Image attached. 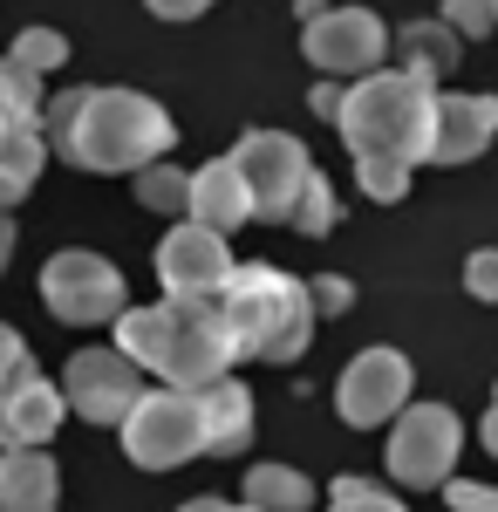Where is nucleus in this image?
<instances>
[{
	"instance_id": "obj_1",
	"label": "nucleus",
	"mask_w": 498,
	"mask_h": 512,
	"mask_svg": "<svg viewBox=\"0 0 498 512\" xmlns=\"http://www.w3.org/2000/svg\"><path fill=\"white\" fill-rule=\"evenodd\" d=\"M41 144L82 171H137L178 144L164 103L144 89H69L35 110Z\"/></svg>"
},
{
	"instance_id": "obj_2",
	"label": "nucleus",
	"mask_w": 498,
	"mask_h": 512,
	"mask_svg": "<svg viewBox=\"0 0 498 512\" xmlns=\"http://www.w3.org/2000/svg\"><path fill=\"white\" fill-rule=\"evenodd\" d=\"M116 349L137 369L164 376L171 390H205L232 369V328L219 315V294H171L157 308H116Z\"/></svg>"
},
{
	"instance_id": "obj_3",
	"label": "nucleus",
	"mask_w": 498,
	"mask_h": 512,
	"mask_svg": "<svg viewBox=\"0 0 498 512\" xmlns=\"http://www.w3.org/2000/svg\"><path fill=\"white\" fill-rule=\"evenodd\" d=\"M430 117H437V82L417 69H383V76H362L355 89L335 96V130L355 158L423 164L430 158Z\"/></svg>"
},
{
	"instance_id": "obj_4",
	"label": "nucleus",
	"mask_w": 498,
	"mask_h": 512,
	"mask_svg": "<svg viewBox=\"0 0 498 512\" xmlns=\"http://www.w3.org/2000/svg\"><path fill=\"white\" fill-rule=\"evenodd\" d=\"M219 315L232 328V349L239 355H267V362H294L314 335V301H307V280L280 274V267H232L219 287Z\"/></svg>"
},
{
	"instance_id": "obj_5",
	"label": "nucleus",
	"mask_w": 498,
	"mask_h": 512,
	"mask_svg": "<svg viewBox=\"0 0 498 512\" xmlns=\"http://www.w3.org/2000/svg\"><path fill=\"white\" fill-rule=\"evenodd\" d=\"M205 451V417H198V390H137V403L123 410V458L144 472H171L192 465Z\"/></svg>"
},
{
	"instance_id": "obj_6",
	"label": "nucleus",
	"mask_w": 498,
	"mask_h": 512,
	"mask_svg": "<svg viewBox=\"0 0 498 512\" xmlns=\"http://www.w3.org/2000/svg\"><path fill=\"white\" fill-rule=\"evenodd\" d=\"M232 171H239V185H246L253 219L287 226V212H294V198H301L314 158H307L301 137H287V130H246L239 151H232Z\"/></svg>"
},
{
	"instance_id": "obj_7",
	"label": "nucleus",
	"mask_w": 498,
	"mask_h": 512,
	"mask_svg": "<svg viewBox=\"0 0 498 512\" xmlns=\"http://www.w3.org/2000/svg\"><path fill=\"white\" fill-rule=\"evenodd\" d=\"M458 444H464V424L451 403H410V410H396V431H389V472L396 485H410V492H437L451 465H458Z\"/></svg>"
},
{
	"instance_id": "obj_8",
	"label": "nucleus",
	"mask_w": 498,
	"mask_h": 512,
	"mask_svg": "<svg viewBox=\"0 0 498 512\" xmlns=\"http://www.w3.org/2000/svg\"><path fill=\"white\" fill-rule=\"evenodd\" d=\"M123 274H116L103 253H82V246H69V253H55L48 267H41V301H48V315L69 321V328H96V321H116V308H123Z\"/></svg>"
},
{
	"instance_id": "obj_9",
	"label": "nucleus",
	"mask_w": 498,
	"mask_h": 512,
	"mask_svg": "<svg viewBox=\"0 0 498 512\" xmlns=\"http://www.w3.org/2000/svg\"><path fill=\"white\" fill-rule=\"evenodd\" d=\"M307 62L314 69H328V76H362V69H376L389 55V28H383V14L376 7H314L307 0Z\"/></svg>"
},
{
	"instance_id": "obj_10",
	"label": "nucleus",
	"mask_w": 498,
	"mask_h": 512,
	"mask_svg": "<svg viewBox=\"0 0 498 512\" xmlns=\"http://www.w3.org/2000/svg\"><path fill=\"white\" fill-rule=\"evenodd\" d=\"M410 403V355L403 349H362L335 383V410L355 431H376Z\"/></svg>"
},
{
	"instance_id": "obj_11",
	"label": "nucleus",
	"mask_w": 498,
	"mask_h": 512,
	"mask_svg": "<svg viewBox=\"0 0 498 512\" xmlns=\"http://www.w3.org/2000/svg\"><path fill=\"white\" fill-rule=\"evenodd\" d=\"M62 403L89 424H123V410L137 403V362L123 349H76L62 376Z\"/></svg>"
},
{
	"instance_id": "obj_12",
	"label": "nucleus",
	"mask_w": 498,
	"mask_h": 512,
	"mask_svg": "<svg viewBox=\"0 0 498 512\" xmlns=\"http://www.w3.org/2000/svg\"><path fill=\"white\" fill-rule=\"evenodd\" d=\"M232 274V253L226 239L212 233V226H198V219H185V226H171V233L157 239V280H164V294H219Z\"/></svg>"
},
{
	"instance_id": "obj_13",
	"label": "nucleus",
	"mask_w": 498,
	"mask_h": 512,
	"mask_svg": "<svg viewBox=\"0 0 498 512\" xmlns=\"http://www.w3.org/2000/svg\"><path fill=\"white\" fill-rule=\"evenodd\" d=\"M62 390L35 376V369H21L14 383H0V451H28V444H48L55 424H62Z\"/></svg>"
},
{
	"instance_id": "obj_14",
	"label": "nucleus",
	"mask_w": 498,
	"mask_h": 512,
	"mask_svg": "<svg viewBox=\"0 0 498 512\" xmlns=\"http://www.w3.org/2000/svg\"><path fill=\"white\" fill-rule=\"evenodd\" d=\"M498 130V96H437L430 117V164H471Z\"/></svg>"
},
{
	"instance_id": "obj_15",
	"label": "nucleus",
	"mask_w": 498,
	"mask_h": 512,
	"mask_svg": "<svg viewBox=\"0 0 498 512\" xmlns=\"http://www.w3.org/2000/svg\"><path fill=\"white\" fill-rule=\"evenodd\" d=\"M185 212H192L198 226H212V233H232V226L253 219V205H246V185H239L232 158H212V164H198L192 178H185Z\"/></svg>"
},
{
	"instance_id": "obj_16",
	"label": "nucleus",
	"mask_w": 498,
	"mask_h": 512,
	"mask_svg": "<svg viewBox=\"0 0 498 512\" xmlns=\"http://www.w3.org/2000/svg\"><path fill=\"white\" fill-rule=\"evenodd\" d=\"M198 417H205V451H246V437H253V390L246 383H232V376H219V383H205L198 390Z\"/></svg>"
},
{
	"instance_id": "obj_17",
	"label": "nucleus",
	"mask_w": 498,
	"mask_h": 512,
	"mask_svg": "<svg viewBox=\"0 0 498 512\" xmlns=\"http://www.w3.org/2000/svg\"><path fill=\"white\" fill-rule=\"evenodd\" d=\"M55 492H62V472L55 458L28 444V451H0V506H35V512H55Z\"/></svg>"
},
{
	"instance_id": "obj_18",
	"label": "nucleus",
	"mask_w": 498,
	"mask_h": 512,
	"mask_svg": "<svg viewBox=\"0 0 498 512\" xmlns=\"http://www.w3.org/2000/svg\"><path fill=\"white\" fill-rule=\"evenodd\" d=\"M41 158H48V144H41L35 117H14L7 130H0V212L41 178Z\"/></svg>"
},
{
	"instance_id": "obj_19",
	"label": "nucleus",
	"mask_w": 498,
	"mask_h": 512,
	"mask_svg": "<svg viewBox=\"0 0 498 512\" xmlns=\"http://www.w3.org/2000/svg\"><path fill=\"white\" fill-rule=\"evenodd\" d=\"M246 506L253 512H314V485L294 465H253L246 472Z\"/></svg>"
},
{
	"instance_id": "obj_20",
	"label": "nucleus",
	"mask_w": 498,
	"mask_h": 512,
	"mask_svg": "<svg viewBox=\"0 0 498 512\" xmlns=\"http://www.w3.org/2000/svg\"><path fill=\"white\" fill-rule=\"evenodd\" d=\"M396 48L410 55L417 76H451V62H458V35H451L444 21H417V28H403Z\"/></svg>"
},
{
	"instance_id": "obj_21",
	"label": "nucleus",
	"mask_w": 498,
	"mask_h": 512,
	"mask_svg": "<svg viewBox=\"0 0 498 512\" xmlns=\"http://www.w3.org/2000/svg\"><path fill=\"white\" fill-rule=\"evenodd\" d=\"M185 178L192 171H178V164H137V198L151 205V212H185Z\"/></svg>"
},
{
	"instance_id": "obj_22",
	"label": "nucleus",
	"mask_w": 498,
	"mask_h": 512,
	"mask_svg": "<svg viewBox=\"0 0 498 512\" xmlns=\"http://www.w3.org/2000/svg\"><path fill=\"white\" fill-rule=\"evenodd\" d=\"M287 226H301V233H335V185L321 178V171H307L301 198H294V212H287Z\"/></svg>"
},
{
	"instance_id": "obj_23",
	"label": "nucleus",
	"mask_w": 498,
	"mask_h": 512,
	"mask_svg": "<svg viewBox=\"0 0 498 512\" xmlns=\"http://www.w3.org/2000/svg\"><path fill=\"white\" fill-rule=\"evenodd\" d=\"M7 62L28 69V76H48V69L69 62V41L55 35V28H28V35H14V55H7Z\"/></svg>"
},
{
	"instance_id": "obj_24",
	"label": "nucleus",
	"mask_w": 498,
	"mask_h": 512,
	"mask_svg": "<svg viewBox=\"0 0 498 512\" xmlns=\"http://www.w3.org/2000/svg\"><path fill=\"white\" fill-rule=\"evenodd\" d=\"M328 512H410L396 492H383L376 478H335V492H328Z\"/></svg>"
},
{
	"instance_id": "obj_25",
	"label": "nucleus",
	"mask_w": 498,
	"mask_h": 512,
	"mask_svg": "<svg viewBox=\"0 0 498 512\" xmlns=\"http://www.w3.org/2000/svg\"><path fill=\"white\" fill-rule=\"evenodd\" d=\"M355 185L376 198V205H396V198L410 192V164H396V158H355Z\"/></svg>"
},
{
	"instance_id": "obj_26",
	"label": "nucleus",
	"mask_w": 498,
	"mask_h": 512,
	"mask_svg": "<svg viewBox=\"0 0 498 512\" xmlns=\"http://www.w3.org/2000/svg\"><path fill=\"white\" fill-rule=\"evenodd\" d=\"M35 110H41V76L0 62V130H7L14 117H35Z\"/></svg>"
},
{
	"instance_id": "obj_27",
	"label": "nucleus",
	"mask_w": 498,
	"mask_h": 512,
	"mask_svg": "<svg viewBox=\"0 0 498 512\" xmlns=\"http://www.w3.org/2000/svg\"><path fill=\"white\" fill-rule=\"evenodd\" d=\"M437 21H444L451 35H492V7H485V0H451Z\"/></svg>"
},
{
	"instance_id": "obj_28",
	"label": "nucleus",
	"mask_w": 498,
	"mask_h": 512,
	"mask_svg": "<svg viewBox=\"0 0 498 512\" xmlns=\"http://www.w3.org/2000/svg\"><path fill=\"white\" fill-rule=\"evenodd\" d=\"M464 287H471L478 301H498V246H478V253L464 260Z\"/></svg>"
},
{
	"instance_id": "obj_29",
	"label": "nucleus",
	"mask_w": 498,
	"mask_h": 512,
	"mask_svg": "<svg viewBox=\"0 0 498 512\" xmlns=\"http://www.w3.org/2000/svg\"><path fill=\"white\" fill-rule=\"evenodd\" d=\"M307 301H314L321 315H342L348 301H355V287H348L342 274H321V280H307Z\"/></svg>"
},
{
	"instance_id": "obj_30",
	"label": "nucleus",
	"mask_w": 498,
	"mask_h": 512,
	"mask_svg": "<svg viewBox=\"0 0 498 512\" xmlns=\"http://www.w3.org/2000/svg\"><path fill=\"white\" fill-rule=\"evenodd\" d=\"M444 492H451V506H458V512H498V492H492V485H464V478H444Z\"/></svg>"
},
{
	"instance_id": "obj_31",
	"label": "nucleus",
	"mask_w": 498,
	"mask_h": 512,
	"mask_svg": "<svg viewBox=\"0 0 498 512\" xmlns=\"http://www.w3.org/2000/svg\"><path fill=\"white\" fill-rule=\"evenodd\" d=\"M21 369H35V362H28V342H21V335L0 321V383H14Z\"/></svg>"
},
{
	"instance_id": "obj_32",
	"label": "nucleus",
	"mask_w": 498,
	"mask_h": 512,
	"mask_svg": "<svg viewBox=\"0 0 498 512\" xmlns=\"http://www.w3.org/2000/svg\"><path fill=\"white\" fill-rule=\"evenodd\" d=\"M144 7H151L157 21H192V14H205V7H212V0H144Z\"/></svg>"
},
{
	"instance_id": "obj_33",
	"label": "nucleus",
	"mask_w": 498,
	"mask_h": 512,
	"mask_svg": "<svg viewBox=\"0 0 498 512\" xmlns=\"http://www.w3.org/2000/svg\"><path fill=\"white\" fill-rule=\"evenodd\" d=\"M178 512H253V506H232V499H192V506H178Z\"/></svg>"
},
{
	"instance_id": "obj_34",
	"label": "nucleus",
	"mask_w": 498,
	"mask_h": 512,
	"mask_svg": "<svg viewBox=\"0 0 498 512\" xmlns=\"http://www.w3.org/2000/svg\"><path fill=\"white\" fill-rule=\"evenodd\" d=\"M7 253H14V219L0 212V267H7Z\"/></svg>"
},
{
	"instance_id": "obj_35",
	"label": "nucleus",
	"mask_w": 498,
	"mask_h": 512,
	"mask_svg": "<svg viewBox=\"0 0 498 512\" xmlns=\"http://www.w3.org/2000/svg\"><path fill=\"white\" fill-rule=\"evenodd\" d=\"M485 451H492V458H498V403H492V410H485Z\"/></svg>"
},
{
	"instance_id": "obj_36",
	"label": "nucleus",
	"mask_w": 498,
	"mask_h": 512,
	"mask_svg": "<svg viewBox=\"0 0 498 512\" xmlns=\"http://www.w3.org/2000/svg\"><path fill=\"white\" fill-rule=\"evenodd\" d=\"M485 7H492V28H498V0H485Z\"/></svg>"
},
{
	"instance_id": "obj_37",
	"label": "nucleus",
	"mask_w": 498,
	"mask_h": 512,
	"mask_svg": "<svg viewBox=\"0 0 498 512\" xmlns=\"http://www.w3.org/2000/svg\"><path fill=\"white\" fill-rule=\"evenodd\" d=\"M0 512H35V506H0Z\"/></svg>"
},
{
	"instance_id": "obj_38",
	"label": "nucleus",
	"mask_w": 498,
	"mask_h": 512,
	"mask_svg": "<svg viewBox=\"0 0 498 512\" xmlns=\"http://www.w3.org/2000/svg\"><path fill=\"white\" fill-rule=\"evenodd\" d=\"M492 403H498V383H492Z\"/></svg>"
}]
</instances>
